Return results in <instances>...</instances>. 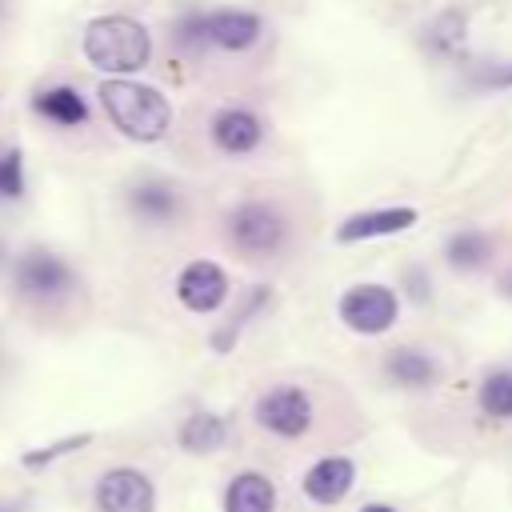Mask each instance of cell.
I'll use <instances>...</instances> for the list:
<instances>
[{"mask_svg":"<svg viewBox=\"0 0 512 512\" xmlns=\"http://www.w3.org/2000/svg\"><path fill=\"white\" fill-rule=\"evenodd\" d=\"M0 512H24V504H12V500H0Z\"/></svg>","mask_w":512,"mask_h":512,"instance_id":"cb8c5ba5","label":"cell"},{"mask_svg":"<svg viewBox=\"0 0 512 512\" xmlns=\"http://www.w3.org/2000/svg\"><path fill=\"white\" fill-rule=\"evenodd\" d=\"M12 284H16L20 296L48 304V300H60V296L72 292L76 272H72V264L64 256H56L48 248H28V252H20L12 260Z\"/></svg>","mask_w":512,"mask_h":512,"instance_id":"277c9868","label":"cell"},{"mask_svg":"<svg viewBox=\"0 0 512 512\" xmlns=\"http://www.w3.org/2000/svg\"><path fill=\"white\" fill-rule=\"evenodd\" d=\"M176 440H180L184 452H192V456H208V452H216V448L228 440V420L216 416V412H192V416H184Z\"/></svg>","mask_w":512,"mask_h":512,"instance_id":"2e32d148","label":"cell"},{"mask_svg":"<svg viewBox=\"0 0 512 512\" xmlns=\"http://www.w3.org/2000/svg\"><path fill=\"white\" fill-rule=\"evenodd\" d=\"M228 240L244 256H272V252L284 248L288 224H284V216L268 200H244L228 216Z\"/></svg>","mask_w":512,"mask_h":512,"instance_id":"3957f363","label":"cell"},{"mask_svg":"<svg viewBox=\"0 0 512 512\" xmlns=\"http://www.w3.org/2000/svg\"><path fill=\"white\" fill-rule=\"evenodd\" d=\"M264 140V124L248 108H220L212 116V144L228 156H244Z\"/></svg>","mask_w":512,"mask_h":512,"instance_id":"7c38bea8","label":"cell"},{"mask_svg":"<svg viewBox=\"0 0 512 512\" xmlns=\"http://www.w3.org/2000/svg\"><path fill=\"white\" fill-rule=\"evenodd\" d=\"M444 256H448L452 268H460V272H476V268L488 264V256H492V240H488L484 232H476V228H460V232L448 236Z\"/></svg>","mask_w":512,"mask_h":512,"instance_id":"ac0fdd59","label":"cell"},{"mask_svg":"<svg viewBox=\"0 0 512 512\" xmlns=\"http://www.w3.org/2000/svg\"><path fill=\"white\" fill-rule=\"evenodd\" d=\"M128 208L144 224H172L180 216V196L164 180H144V184H136L128 192Z\"/></svg>","mask_w":512,"mask_h":512,"instance_id":"5bb4252c","label":"cell"},{"mask_svg":"<svg viewBox=\"0 0 512 512\" xmlns=\"http://www.w3.org/2000/svg\"><path fill=\"white\" fill-rule=\"evenodd\" d=\"M84 60L108 76H132L152 60V36L132 16H96L84 28Z\"/></svg>","mask_w":512,"mask_h":512,"instance_id":"7a4b0ae2","label":"cell"},{"mask_svg":"<svg viewBox=\"0 0 512 512\" xmlns=\"http://www.w3.org/2000/svg\"><path fill=\"white\" fill-rule=\"evenodd\" d=\"M0 16H4V0H0Z\"/></svg>","mask_w":512,"mask_h":512,"instance_id":"484cf974","label":"cell"},{"mask_svg":"<svg viewBox=\"0 0 512 512\" xmlns=\"http://www.w3.org/2000/svg\"><path fill=\"white\" fill-rule=\"evenodd\" d=\"M480 408L492 420H512V368H496L480 380Z\"/></svg>","mask_w":512,"mask_h":512,"instance_id":"d6986e66","label":"cell"},{"mask_svg":"<svg viewBox=\"0 0 512 512\" xmlns=\"http://www.w3.org/2000/svg\"><path fill=\"white\" fill-rule=\"evenodd\" d=\"M260 16L256 12H244V8H216V12H204V32H208V44L224 48V52H244L260 40Z\"/></svg>","mask_w":512,"mask_h":512,"instance_id":"8fae6325","label":"cell"},{"mask_svg":"<svg viewBox=\"0 0 512 512\" xmlns=\"http://www.w3.org/2000/svg\"><path fill=\"white\" fill-rule=\"evenodd\" d=\"M252 416L264 432L280 440H300L316 420V404L300 384H272L268 392H260Z\"/></svg>","mask_w":512,"mask_h":512,"instance_id":"5b68a950","label":"cell"},{"mask_svg":"<svg viewBox=\"0 0 512 512\" xmlns=\"http://www.w3.org/2000/svg\"><path fill=\"white\" fill-rule=\"evenodd\" d=\"M352 484H356V464L348 456H320L300 480L312 504H340L352 492Z\"/></svg>","mask_w":512,"mask_h":512,"instance_id":"30bf717a","label":"cell"},{"mask_svg":"<svg viewBox=\"0 0 512 512\" xmlns=\"http://www.w3.org/2000/svg\"><path fill=\"white\" fill-rule=\"evenodd\" d=\"M176 296L188 312H216L228 300V276L216 260H192L176 276Z\"/></svg>","mask_w":512,"mask_h":512,"instance_id":"ba28073f","label":"cell"},{"mask_svg":"<svg viewBox=\"0 0 512 512\" xmlns=\"http://www.w3.org/2000/svg\"><path fill=\"white\" fill-rule=\"evenodd\" d=\"M400 316V300L392 288L384 284H352L344 296H340V320L360 332V336H380L396 324Z\"/></svg>","mask_w":512,"mask_h":512,"instance_id":"8992f818","label":"cell"},{"mask_svg":"<svg viewBox=\"0 0 512 512\" xmlns=\"http://www.w3.org/2000/svg\"><path fill=\"white\" fill-rule=\"evenodd\" d=\"M92 436L88 432H80V436H68V440H60V444H48V448H36V452H28L24 456V468H44L48 460H56V456H64V452H72V448H84Z\"/></svg>","mask_w":512,"mask_h":512,"instance_id":"44dd1931","label":"cell"},{"mask_svg":"<svg viewBox=\"0 0 512 512\" xmlns=\"http://www.w3.org/2000/svg\"><path fill=\"white\" fill-rule=\"evenodd\" d=\"M32 108L44 120H52L56 128H80L88 120V104H84V96L72 84H48V88H40L32 96Z\"/></svg>","mask_w":512,"mask_h":512,"instance_id":"9a60e30c","label":"cell"},{"mask_svg":"<svg viewBox=\"0 0 512 512\" xmlns=\"http://www.w3.org/2000/svg\"><path fill=\"white\" fill-rule=\"evenodd\" d=\"M100 108L104 116L128 136V140H140V144H152L168 132L172 124V104L160 88H148V84H136L128 76H112L100 84Z\"/></svg>","mask_w":512,"mask_h":512,"instance_id":"6da1fadb","label":"cell"},{"mask_svg":"<svg viewBox=\"0 0 512 512\" xmlns=\"http://www.w3.org/2000/svg\"><path fill=\"white\" fill-rule=\"evenodd\" d=\"M176 40H180L184 48H204V44H208V32H204V12L184 16V20L176 24Z\"/></svg>","mask_w":512,"mask_h":512,"instance_id":"7402d4cb","label":"cell"},{"mask_svg":"<svg viewBox=\"0 0 512 512\" xmlns=\"http://www.w3.org/2000/svg\"><path fill=\"white\" fill-rule=\"evenodd\" d=\"M24 192H28L24 152L20 148H0V200H20Z\"/></svg>","mask_w":512,"mask_h":512,"instance_id":"ffe728a7","label":"cell"},{"mask_svg":"<svg viewBox=\"0 0 512 512\" xmlns=\"http://www.w3.org/2000/svg\"><path fill=\"white\" fill-rule=\"evenodd\" d=\"M384 372H388V380L400 384V388H424V384L436 380L440 368H436V360H432L428 352H420V348H392L388 360H384Z\"/></svg>","mask_w":512,"mask_h":512,"instance_id":"e0dca14e","label":"cell"},{"mask_svg":"<svg viewBox=\"0 0 512 512\" xmlns=\"http://www.w3.org/2000/svg\"><path fill=\"white\" fill-rule=\"evenodd\" d=\"M360 512H400V508H392V504H384V500H372V504H364Z\"/></svg>","mask_w":512,"mask_h":512,"instance_id":"603a6c76","label":"cell"},{"mask_svg":"<svg viewBox=\"0 0 512 512\" xmlns=\"http://www.w3.org/2000/svg\"><path fill=\"white\" fill-rule=\"evenodd\" d=\"M4 256H8V248H4V240H0V264H4Z\"/></svg>","mask_w":512,"mask_h":512,"instance_id":"d4e9b609","label":"cell"},{"mask_svg":"<svg viewBox=\"0 0 512 512\" xmlns=\"http://www.w3.org/2000/svg\"><path fill=\"white\" fill-rule=\"evenodd\" d=\"M224 512H276V484L264 472H236L224 488Z\"/></svg>","mask_w":512,"mask_h":512,"instance_id":"4fadbf2b","label":"cell"},{"mask_svg":"<svg viewBox=\"0 0 512 512\" xmlns=\"http://www.w3.org/2000/svg\"><path fill=\"white\" fill-rule=\"evenodd\" d=\"M416 224V208L408 204H396V208H368V212H356L348 216L340 228H336V244H360V240H376V236H396L404 228Z\"/></svg>","mask_w":512,"mask_h":512,"instance_id":"9c48e42d","label":"cell"},{"mask_svg":"<svg viewBox=\"0 0 512 512\" xmlns=\"http://www.w3.org/2000/svg\"><path fill=\"white\" fill-rule=\"evenodd\" d=\"M100 512H156V488L140 468H108L96 480Z\"/></svg>","mask_w":512,"mask_h":512,"instance_id":"52a82bcc","label":"cell"}]
</instances>
